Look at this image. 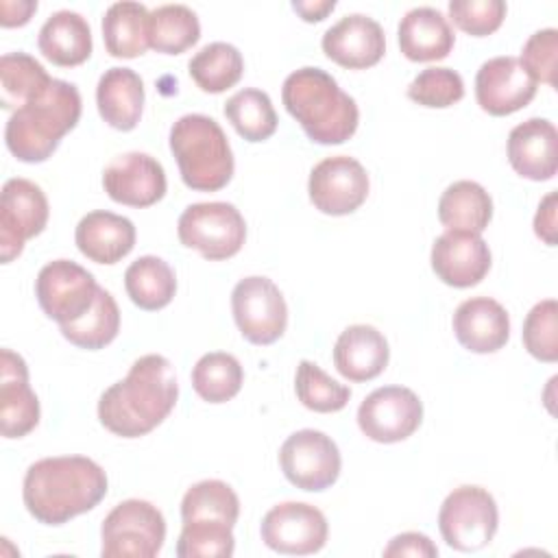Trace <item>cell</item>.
<instances>
[{"mask_svg":"<svg viewBox=\"0 0 558 558\" xmlns=\"http://www.w3.org/2000/svg\"><path fill=\"white\" fill-rule=\"evenodd\" d=\"M177 399L179 384L172 362L148 353L131 364L124 379L100 395L98 418L116 436L140 438L168 418Z\"/></svg>","mask_w":558,"mask_h":558,"instance_id":"obj_1","label":"cell"},{"mask_svg":"<svg viewBox=\"0 0 558 558\" xmlns=\"http://www.w3.org/2000/svg\"><path fill=\"white\" fill-rule=\"evenodd\" d=\"M107 473L85 456L41 458L26 469L22 499L44 525H63L89 512L107 495Z\"/></svg>","mask_w":558,"mask_h":558,"instance_id":"obj_2","label":"cell"},{"mask_svg":"<svg viewBox=\"0 0 558 558\" xmlns=\"http://www.w3.org/2000/svg\"><path fill=\"white\" fill-rule=\"evenodd\" d=\"M281 100L288 113L316 144H342L355 131L360 111L336 78L320 68H299L283 81Z\"/></svg>","mask_w":558,"mask_h":558,"instance_id":"obj_3","label":"cell"},{"mask_svg":"<svg viewBox=\"0 0 558 558\" xmlns=\"http://www.w3.org/2000/svg\"><path fill=\"white\" fill-rule=\"evenodd\" d=\"M81 94L76 85L54 78L50 87L13 111L4 126V142L11 155L24 163L46 161L81 118Z\"/></svg>","mask_w":558,"mask_h":558,"instance_id":"obj_4","label":"cell"},{"mask_svg":"<svg viewBox=\"0 0 558 558\" xmlns=\"http://www.w3.org/2000/svg\"><path fill=\"white\" fill-rule=\"evenodd\" d=\"M170 150L183 183L196 192H218L233 177V153L222 126L203 113H185L170 129Z\"/></svg>","mask_w":558,"mask_h":558,"instance_id":"obj_5","label":"cell"},{"mask_svg":"<svg viewBox=\"0 0 558 558\" xmlns=\"http://www.w3.org/2000/svg\"><path fill=\"white\" fill-rule=\"evenodd\" d=\"M102 558H153L166 541V519L146 499L120 501L100 527Z\"/></svg>","mask_w":558,"mask_h":558,"instance_id":"obj_6","label":"cell"},{"mask_svg":"<svg viewBox=\"0 0 558 558\" xmlns=\"http://www.w3.org/2000/svg\"><path fill=\"white\" fill-rule=\"evenodd\" d=\"M499 527L495 497L482 486L453 488L438 512V530L456 551L484 549Z\"/></svg>","mask_w":558,"mask_h":558,"instance_id":"obj_7","label":"cell"},{"mask_svg":"<svg viewBox=\"0 0 558 558\" xmlns=\"http://www.w3.org/2000/svg\"><path fill=\"white\" fill-rule=\"evenodd\" d=\"M177 233L183 246L198 251L205 259L233 257L246 240V222L231 203H194L179 216Z\"/></svg>","mask_w":558,"mask_h":558,"instance_id":"obj_8","label":"cell"},{"mask_svg":"<svg viewBox=\"0 0 558 558\" xmlns=\"http://www.w3.org/2000/svg\"><path fill=\"white\" fill-rule=\"evenodd\" d=\"M231 310L240 333L251 344H272L288 327L286 299L268 277L240 279L231 292Z\"/></svg>","mask_w":558,"mask_h":558,"instance_id":"obj_9","label":"cell"},{"mask_svg":"<svg viewBox=\"0 0 558 558\" xmlns=\"http://www.w3.org/2000/svg\"><path fill=\"white\" fill-rule=\"evenodd\" d=\"M98 288L94 275L72 259L48 262L35 279L37 303L59 327L85 316L96 301Z\"/></svg>","mask_w":558,"mask_h":558,"instance_id":"obj_10","label":"cell"},{"mask_svg":"<svg viewBox=\"0 0 558 558\" xmlns=\"http://www.w3.org/2000/svg\"><path fill=\"white\" fill-rule=\"evenodd\" d=\"M279 464L292 486L320 493L338 480L342 458L338 445L325 432L299 429L283 440Z\"/></svg>","mask_w":558,"mask_h":558,"instance_id":"obj_11","label":"cell"},{"mask_svg":"<svg viewBox=\"0 0 558 558\" xmlns=\"http://www.w3.org/2000/svg\"><path fill=\"white\" fill-rule=\"evenodd\" d=\"M48 198L28 179L15 177L2 185L0 194V259L13 262L26 240L39 235L48 222Z\"/></svg>","mask_w":558,"mask_h":558,"instance_id":"obj_12","label":"cell"},{"mask_svg":"<svg viewBox=\"0 0 558 558\" xmlns=\"http://www.w3.org/2000/svg\"><path fill=\"white\" fill-rule=\"evenodd\" d=\"M423 421V403L405 386H384L373 390L357 408L362 434L375 442H401L410 438Z\"/></svg>","mask_w":558,"mask_h":558,"instance_id":"obj_13","label":"cell"},{"mask_svg":"<svg viewBox=\"0 0 558 558\" xmlns=\"http://www.w3.org/2000/svg\"><path fill=\"white\" fill-rule=\"evenodd\" d=\"M266 547L288 556H307L325 547L329 525L325 514L303 501H283L272 506L259 527Z\"/></svg>","mask_w":558,"mask_h":558,"instance_id":"obj_14","label":"cell"},{"mask_svg":"<svg viewBox=\"0 0 558 558\" xmlns=\"http://www.w3.org/2000/svg\"><path fill=\"white\" fill-rule=\"evenodd\" d=\"M368 174L349 155H333L318 161L307 181L312 205L329 216L353 214L368 196Z\"/></svg>","mask_w":558,"mask_h":558,"instance_id":"obj_15","label":"cell"},{"mask_svg":"<svg viewBox=\"0 0 558 558\" xmlns=\"http://www.w3.org/2000/svg\"><path fill=\"white\" fill-rule=\"evenodd\" d=\"M536 81L517 57L504 54L484 61L475 74V98L490 116H510L536 96Z\"/></svg>","mask_w":558,"mask_h":558,"instance_id":"obj_16","label":"cell"},{"mask_svg":"<svg viewBox=\"0 0 558 558\" xmlns=\"http://www.w3.org/2000/svg\"><path fill=\"white\" fill-rule=\"evenodd\" d=\"M111 201L129 207H150L163 198L168 181L163 166L148 153L131 150L113 157L102 172Z\"/></svg>","mask_w":558,"mask_h":558,"instance_id":"obj_17","label":"cell"},{"mask_svg":"<svg viewBox=\"0 0 558 558\" xmlns=\"http://www.w3.org/2000/svg\"><path fill=\"white\" fill-rule=\"evenodd\" d=\"M432 270L453 288L477 286L490 270V248L480 233L445 231L432 244Z\"/></svg>","mask_w":558,"mask_h":558,"instance_id":"obj_18","label":"cell"},{"mask_svg":"<svg viewBox=\"0 0 558 558\" xmlns=\"http://www.w3.org/2000/svg\"><path fill=\"white\" fill-rule=\"evenodd\" d=\"M323 52L349 70H366L386 52V35L377 20L364 13H349L323 35Z\"/></svg>","mask_w":558,"mask_h":558,"instance_id":"obj_19","label":"cell"},{"mask_svg":"<svg viewBox=\"0 0 558 558\" xmlns=\"http://www.w3.org/2000/svg\"><path fill=\"white\" fill-rule=\"evenodd\" d=\"M39 423V401L28 384V366L11 349L0 353V432L22 438Z\"/></svg>","mask_w":558,"mask_h":558,"instance_id":"obj_20","label":"cell"},{"mask_svg":"<svg viewBox=\"0 0 558 558\" xmlns=\"http://www.w3.org/2000/svg\"><path fill=\"white\" fill-rule=\"evenodd\" d=\"M558 131L545 118H530L508 135V161L530 181H549L558 170Z\"/></svg>","mask_w":558,"mask_h":558,"instance_id":"obj_21","label":"cell"},{"mask_svg":"<svg viewBox=\"0 0 558 558\" xmlns=\"http://www.w3.org/2000/svg\"><path fill=\"white\" fill-rule=\"evenodd\" d=\"M451 325L458 342L471 353H495L510 338V316L490 296L462 301L453 312Z\"/></svg>","mask_w":558,"mask_h":558,"instance_id":"obj_22","label":"cell"},{"mask_svg":"<svg viewBox=\"0 0 558 558\" xmlns=\"http://www.w3.org/2000/svg\"><path fill=\"white\" fill-rule=\"evenodd\" d=\"M78 251L96 264H116L135 246V225L113 211L96 209L85 214L74 231Z\"/></svg>","mask_w":558,"mask_h":558,"instance_id":"obj_23","label":"cell"},{"mask_svg":"<svg viewBox=\"0 0 558 558\" xmlns=\"http://www.w3.org/2000/svg\"><path fill=\"white\" fill-rule=\"evenodd\" d=\"M388 340L373 325L347 327L333 344V364L349 381H368L388 366Z\"/></svg>","mask_w":558,"mask_h":558,"instance_id":"obj_24","label":"cell"},{"mask_svg":"<svg viewBox=\"0 0 558 558\" xmlns=\"http://www.w3.org/2000/svg\"><path fill=\"white\" fill-rule=\"evenodd\" d=\"M399 48L410 61H438L445 59L456 35L449 20L434 7L410 9L399 22Z\"/></svg>","mask_w":558,"mask_h":558,"instance_id":"obj_25","label":"cell"},{"mask_svg":"<svg viewBox=\"0 0 558 558\" xmlns=\"http://www.w3.org/2000/svg\"><path fill=\"white\" fill-rule=\"evenodd\" d=\"M96 105L100 118L118 129L131 131L137 126L144 109V83L131 68H109L98 78Z\"/></svg>","mask_w":558,"mask_h":558,"instance_id":"obj_26","label":"cell"},{"mask_svg":"<svg viewBox=\"0 0 558 558\" xmlns=\"http://www.w3.org/2000/svg\"><path fill=\"white\" fill-rule=\"evenodd\" d=\"M39 52L61 68H74L89 59L94 41L87 20L70 9L52 13L37 37Z\"/></svg>","mask_w":558,"mask_h":558,"instance_id":"obj_27","label":"cell"},{"mask_svg":"<svg viewBox=\"0 0 558 558\" xmlns=\"http://www.w3.org/2000/svg\"><path fill=\"white\" fill-rule=\"evenodd\" d=\"M493 218V198L475 181H453L440 194L438 220L447 231L482 233Z\"/></svg>","mask_w":558,"mask_h":558,"instance_id":"obj_28","label":"cell"},{"mask_svg":"<svg viewBox=\"0 0 558 558\" xmlns=\"http://www.w3.org/2000/svg\"><path fill=\"white\" fill-rule=\"evenodd\" d=\"M150 11L140 2H113L102 17L105 48L116 59H135L146 52Z\"/></svg>","mask_w":558,"mask_h":558,"instance_id":"obj_29","label":"cell"},{"mask_svg":"<svg viewBox=\"0 0 558 558\" xmlns=\"http://www.w3.org/2000/svg\"><path fill=\"white\" fill-rule=\"evenodd\" d=\"M54 78L26 52H7L0 57V107L17 111L41 96Z\"/></svg>","mask_w":558,"mask_h":558,"instance_id":"obj_30","label":"cell"},{"mask_svg":"<svg viewBox=\"0 0 558 558\" xmlns=\"http://www.w3.org/2000/svg\"><path fill=\"white\" fill-rule=\"evenodd\" d=\"M129 299L146 312L166 307L177 292V277L170 264L157 255L137 257L124 272Z\"/></svg>","mask_w":558,"mask_h":558,"instance_id":"obj_31","label":"cell"},{"mask_svg":"<svg viewBox=\"0 0 558 558\" xmlns=\"http://www.w3.org/2000/svg\"><path fill=\"white\" fill-rule=\"evenodd\" d=\"M187 70L203 92L220 94L242 78L244 59L233 44L211 41L190 59Z\"/></svg>","mask_w":558,"mask_h":558,"instance_id":"obj_32","label":"cell"},{"mask_svg":"<svg viewBox=\"0 0 558 558\" xmlns=\"http://www.w3.org/2000/svg\"><path fill=\"white\" fill-rule=\"evenodd\" d=\"M201 37L196 13L185 4H161L148 17V44L163 54H181Z\"/></svg>","mask_w":558,"mask_h":558,"instance_id":"obj_33","label":"cell"},{"mask_svg":"<svg viewBox=\"0 0 558 558\" xmlns=\"http://www.w3.org/2000/svg\"><path fill=\"white\" fill-rule=\"evenodd\" d=\"M240 517V499L235 490L222 480H203L190 486L181 499V519L187 521H214L235 525Z\"/></svg>","mask_w":558,"mask_h":558,"instance_id":"obj_34","label":"cell"},{"mask_svg":"<svg viewBox=\"0 0 558 558\" xmlns=\"http://www.w3.org/2000/svg\"><path fill=\"white\" fill-rule=\"evenodd\" d=\"M120 331V310L111 292L98 288L96 301L85 316L74 323L61 325V333L78 349L98 351L116 340Z\"/></svg>","mask_w":558,"mask_h":558,"instance_id":"obj_35","label":"cell"},{"mask_svg":"<svg viewBox=\"0 0 558 558\" xmlns=\"http://www.w3.org/2000/svg\"><path fill=\"white\" fill-rule=\"evenodd\" d=\"M225 116L246 142H264L277 131V113L266 92L244 87L225 102Z\"/></svg>","mask_w":558,"mask_h":558,"instance_id":"obj_36","label":"cell"},{"mask_svg":"<svg viewBox=\"0 0 558 558\" xmlns=\"http://www.w3.org/2000/svg\"><path fill=\"white\" fill-rule=\"evenodd\" d=\"M244 381V371L231 353H205L192 368V388L207 403H225L233 399Z\"/></svg>","mask_w":558,"mask_h":558,"instance_id":"obj_37","label":"cell"},{"mask_svg":"<svg viewBox=\"0 0 558 558\" xmlns=\"http://www.w3.org/2000/svg\"><path fill=\"white\" fill-rule=\"evenodd\" d=\"M294 390L299 401L312 410V412H338L342 410L349 399L351 390L349 386L331 379L318 364L310 360H301L296 366V377H294Z\"/></svg>","mask_w":558,"mask_h":558,"instance_id":"obj_38","label":"cell"},{"mask_svg":"<svg viewBox=\"0 0 558 558\" xmlns=\"http://www.w3.org/2000/svg\"><path fill=\"white\" fill-rule=\"evenodd\" d=\"M233 549V527L214 521L183 523L177 541L179 558H229Z\"/></svg>","mask_w":558,"mask_h":558,"instance_id":"obj_39","label":"cell"},{"mask_svg":"<svg viewBox=\"0 0 558 558\" xmlns=\"http://www.w3.org/2000/svg\"><path fill=\"white\" fill-rule=\"evenodd\" d=\"M464 81L451 68H425L408 85V98L432 109H445L462 100Z\"/></svg>","mask_w":558,"mask_h":558,"instance_id":"obj_40","label":"cell"},{"mask_svg":"<svg viewBox=\"0 0 558 558\" xmlns=\"http://www.w3.org/2000/svg\"><path fill=\"white\" fill-rule=\"evenodd\" d=\"M523 344L541 362L558 360V303L545 299L536 303L523 320Z\"/></svg>","mask_w":558,"mask_h":558,"instance_id":"obj_41","label":"cell"},{"mask_svg":"<svg viewBox=\"0 0 558 558\" xmlns=\"http://www.w3.org/2000/svg\"><path fill=\"white\" fill-rule=\"evenodd\" d=\"M449 17L460 31L473 37H486L501 26L506 17V2L504 0H451Z\"/></svg>","mask_w":558,"mask_h":558,"instance_id":"obj_42","label":"cell"},{"mask_svg":"<svg viewBox=\"0 0 558 558\" xmlns=\"http://www.w3.org/2000/svg\"><path fill=\"white\" fill-rule=\"evenodd\" d=\"M558 31L556 28H543L527 37L521 50V63L530 72V76L538 83H547L549 87L558 85Z\"/></svg>","mask_w":558,"mask_h":558,"instance_id":"obj_43","label":"cell"},{"mask_svg":"<svg viewBox=\"0 0 558 558\" xmlns=\"http://www.w3.org/2000/svg\"><path fill=\"white\" fill-rule=\"evenodd\" d=\"M384 556L392 558V556H414V558H436L438 556V547L432 543L429 536L421 534V532H403L397 534L386 547H384Z\"/></svg>","mask_w":558,"mask_h":558,"instance_id":"obj_44","label":"cell"},{"mask_svg":"<svg viewBox=\"0 0 558 558\" xmlns=\"http://www.w3.org/2000/svg\"><path fill=\"white\" fill-rule=\"evenodd\" d=\"M534 233L549 246L556 244V192H549L534 216Z\"/></svg>","mask_w":558,"mask_h":558,"instance_id":"obj_45","label":"cell"},{"mask_svg":"<svg viewBox=\"0 0 558 558\" xmlns=\"http://www.w3.org/2000/svg\"><path fill=\"white\" fill-rule=\"evenodd\" d=\"M37 11V2L35 0H2L0 2V24L4 28L11 26H24L31 15Z\"/></svg>","mask_w":558,"mask_h":558,"instance_id":"obj_46","label":"cell"},{"mask_svg":"<svg viewBox=\"0 0 558 558\" xmlns=\"http://www.w3.org/2000/svg\"><path fill=\"white\" fill-rule=\"evenodd\" d=\"M292 9L305 22H320L336 9V0H294Z\"/></svg>","mask_w":558,"mask_h":558,"instance_id":"obj_47","label":"cell"}]
</instances>
